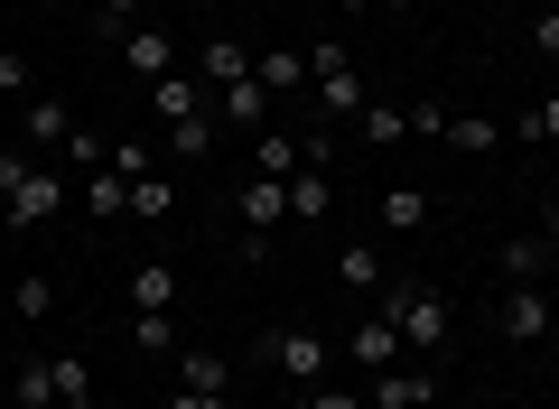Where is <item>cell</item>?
<instances>
[{
  "instance_id": "cell-22",
  "label": "cell",
  "mask_w": 559,
  "mask_h": 409,
  "mask_svg": "<svg viewBox=\"0 0 559 409\" xmlns=\"http://www.w3.org/2000/svg\"><path fill=\"white\" fill-rule=\"evenodd\" d=\"M373 215H382V233H419V224H429V195L419 187H382Z\"/></svg>"
},
{
  "instance_id": "cell-13",
  "label": "cell",
  "mask_w": 559,
  "mask_h": 409,
  "mask_svg": "<svg viewBox=\"0 0 559 409\" xmlns=\"http://www.w3.org/2000/svg\"><path fill=\"white\" fill-rule=\"evenodd\" d=\"M215 131H224V121H215V103H205L197 121H168V149L159 158H168V168H197V158L215 149Z\"/></svg>"
},
{
  "instance_id": "cell-37",
  "label": "cell",
  "mask_w": 559,
  "mask_h": 409,
  "mask_svg": "<svg viewBox=\"0 0 559 409\" xmlns=\"http://www.w3.org/2000/svg\"><path fill=\"white\" fill-rule=\"evenodd\" d=\"M308 409H364V400H355L345 382H308Z\"/></svg>"
},
{
  "instance_id": "cell-31",
  "label": "cell",
  "mask_w": 559,
  "mask_h": 409,
  "mask_svg": "<svg viewBox=\"0 0 559 409\" xmlns=\"http://www.w3.org/2000/svg\"><path fill=\"white\" fill-rule=\"evenodd\" d=\"M540 270H550V242H540V233L503 242V289H513V279H540Z\"/></svg>"
},
{
  "instance_id": "cell-12",
  "label": "cell",
  "mask_w": 559,
  "mask_h": 409,
  "mask_svg": "<svg viewBox=\"0 0 559 409\" xmlns=\"http://www.w3.org/2000/svg\"><path fill=\"white\" fill-rule=\"evenodd\" d=\"M215 121H234V131H271V94H261V75L224 84V94H215Z\"/></svg>"
},
{
  "instance_id": "cell-35",
  "label": "cell",
  "mask_w": 559,
  "mask_h": 409,
  "mask_svg": "<svg viewBox=\"0 0 559 409\" xmlns=\"http://www.w3.org/2000/svg\"><path fill=\"white\" fill-rule=\"evenodd\" d=\"M419 131H429V140H448V103H439V94H429V103H411V140H419Z\"/></svg>"
},
{
  "instance_id": "cell-15",
  "label": "cell",
  "mask_w": 559,
  "mask_h": 409,
  "mask_svg": "<svg viewBox=\"0 0 559 409\" xmlns=\"http://www.w3.org/2000/svg\"><path fill=\"white\" fill-rule=\"evenodd\" d=\"M66 131H75V121H66V103H47V94L20 103V140H28V149H66Z\"/></svg>"
},
{
  "instance_id": "cell-27",
  "label": "cell",
  "mask_w": 559,
  "mask_h": 409,
  "mask_svg": "<svg viewBox=\"0 0 559 409\" xmlns=\"http://www.w3.org/2000/svg\"><path fill=\"white\" fill-rule=\"evenodd\" d=\"M131 308H178V270H168V261H140L131 270Z\"/></svg>"
},
{
  "instance_id": "cell-38",
  "label": "cell",
  "mask_w": 559,
  "mask_h": 409,
  "mask_svg": "<svg viewBox=\"0 0 559 409\" xmlns=\"http://www.w3.org/2000/svg\"><path fill=\"white\" fill-rule=\"evenodd\" d=\"M0 94H10V103H28V57H0Z\"/></svg>"
},
{
  "instance_id": "cell-28",
  "label": "cell",
  "mask_w": 559,
  "mask_h": 409,
  "mask_svg": "<svg viewBox=\"0 0 559 409\" xmlns=\"http://www.w3.org/2000/svg\"><path fill=\"white\" fill-rule=\"evenodd\" d=\"M503 140V121H485V112H448V149H466V158H485Z\"/></svg>"
},
{
  "instance_id": "cell-43",
  "label": "cell",
  "mask_w": 559,
  "mask_h": 409,
  "mask_svg": "<svg viewBox=\"0 0 559 409\" xmlns=\"http://www.w3.org/2000/svg\"><path fill=\"white\" fill-rule=\"evenodd\" d=\"M373 10H419V0H373Z\"/></svg>"
},
{
  "instance_id": "cell-21",
  "label": "cell",
  "mask_w": 559,
  "mask_h": 409,
  "mask_svg": "<svg viewBox=\"0 0 559 409\" xmlns=\"http://www.w3.org/2000/svg\"><path fill=\"white\" fill-rule=\"evenodd\" d=\"M131 353H178V308H131Z\"/></svg>"
},
{
  "instance_id": "cell-23",
  "label": "cell",
  "mask_w": 559,
  "mask_h": 409,
  "mask_svg": "<svg viewBox=\"0 0 559 409\" xmlns=\"http://www.w3.org/2000/svg\"><path fill=\"white\" fill-rule=\"evenodd\" d=\"M178 390H224L234 400V363L224 353H178Z\"/></svg>"
},
{
  "instance_id": "cell-16",
  "label": "cell",
  "mask_w": 559,
  "mask_h": 409,
  "mask_svg": "<svg viewBox=\"0 0 559 409\" xmlns=\"http://www.w3.org/2000/svg\"><path fill=\"white\" fill-rule=\"evenodd\" d=\"M401 353H411V345H401L392 316H364V326H355V363H364V372H392Z\"/></svg>"
},
{
  "instance_id": "cell-24",
  "label": "cell",
  "mask_w": 559,
  "mask_h": 409,
  "mask_svg": "<svg viewBox=\"0 0 559 409\" xmlns=\"http://www.w3.org/2000/svg\"><path fill=\"white\" fill-rule=\"evenodd\" d=\"M57 363V409H103L94 400V372H84V353H47Z\"/></svg>"
},
{
  "instance_id": "cell-1",
  "label": "cell",
  "mask_w": 559,
  "mask_h": 409,
  "mask_svg": "<svg viewBox=\"0 0 559 409\" xmlns=\"http://www.w3.org/2000/svg\"><path fill=\"white\" fill-rule=\"evenodd\" d=\"M382 316L401 326V345H411V353H448V326H457L439 289H401V279H382Z\"/></svg>"
},
{
  "instance_id": "cell-34",
  "label": "cell",
  "mask_w": 559,
  "mask_h": 409,
  "mask_svg": "<svg viewBox=\"0 0 559 409\" xmlns=\"http://www.w3.org/2000/svg\"><path fill=\"white\" fill-rule=\"evenodd\" d=\"M513 131H522V140H559V94H550V103H532V112H522Z\"/></svg>"
},
{
  "instance_id": "cell-39",
  "label": "cell",
  "mask_w": 559,
  "mask_h": 409,
  "mask_svg": "<svg viewBox=\"0 0 559 409\" xmlns=\"http://www.w3.org/2000/svg\"><path fill=\"white\" fill-rule=\"evenodd\" d=\"M168 409H234V400H224V390H178Z\"/></svg>"
},
{
  "instance_id": "cell-9",
  "label": "cell",
  "mask_w": 559,
  "mask_h": 409,
  "mask_svg": "<svg viewBox=\"0 0 559 409\" xmlns=\"http://www.w3.org/2000/svg\"><path fill=\"white\" fill-rule=\"evenodd\" d=\"M178 65H187V57H178V38H168V28H150V20L131 28V75H140V84H159V75H178Z\"/></svg>"
},
{
  "instance_id": "cell-36",
  "label": "cell",
  "mask_w": 559,
  "mask_h": 409,
  "mask_svg": "<svg viewBox=\"0 0 559 409\" xmlns=\"http://www.w3.org/2000/svg\"><path fill=\"white\" fill-rule=\"evenodd\" d=\"M532 57H559V10H532Z\"/></svg>"
},
{
  "instance_id": "cell-11",
  "label": "cell",
  "mask_w": 559,
  "mask_h": 409,
  "mask_svg": "<svg viewBox=\"0 0 559 409\" xmlns=\"http://www.w3.org/2000/svg\"><path fill=\"white\" fill-rule=\"evenodd\" d=\"M299 168H308V140L299 131H261L252 140V177H280V187H289Z\"/></svg>"
},
{
  "instance_id": "cell-33",
  "label": "cell",
  "mask_w": 559,
  "mask_h": 409,
  "mask_svg": "<svg viewBox=\"0 0 559 409\" xmlns=\"http://www.w3.org/2000/svg\"><path fill=\"white\" fill-rule=\"evenodd\" d=\"M140 10H150V0H94V28H103V38H131Z\"/></svg>"
},
{
  "instance_id": "cell-8",
  "label": "cell",
  "mask_w": 559,
  "mask_h": 409,
  "mask_svg": "<svg viewBox=\"0 0 559 409\" xmlns=\"http://www.w3.org/2000/svg\"><path fill=\"white\" fill-rule=\"evenodd\" d=\"M280 215H289V187H280V177H242V195H234V224H242V233H271Z\"/></svg>"
},
{
  "instance_id": "cell-26",
  "label": "cell",
  "mask_w": 559,
  "mask_h": 409,
  "mask_svg": "<svg viewBox=\"0 0 559 409\" xmlns=\"http://www.w3.org/2000/svg\"><path fill=\"white\" fill-rule=\"evenodd\" d=\"M168 215H178V187H168V177L150 168V177L131 187V224H168Z\"/></svg>"
},
{
  "instance_id": "cell-10",
  "label": "cell",
  "mask_w": 559,
  "mask_h": 409,
  "mask_svg": "<svg viewBox=\"0 0 559 409\" xmlns=\"http://www.w3.org/2000/svg\"><path fill=\"white\" fill-rule=\"evenodd\" d=\"M57 316V270H20L10 279V326H47Z\"/></svg>"
},
{
  "instance_id": "cell-19",
  "label": "cell",
  "mask_w": 559,
  "mask_h": 409,
  "mask_svg": "<svg viewBox=\"0 0 559 409\" xmlns=\"http://www.w3.org/2000/svg\"><path fill=\"white\" fill-rule=\"evenodd\" d=\"M364 149H401V140H411V103H364Z\"/></svg>"
},
{
  "instance_id": "cell-5",
  "label": "cell",
  "mask_w": 559,
  "mask_h": 409,
  "mask_svg": "<svg viewBox=\"0 0 559 409\" xmlns=\"http://www.w3.org/2000/svg\"><path fill=\"white\" fill-rule=\"evenodd\" d=\"M373 409H439V363H392V372H373Z\"/></svg>"
},
{
  "instance_id": "cell-18",
  "label": "cell",
  "mask_w": 559,
  "mask_h": 409,
  "mask_svg": "<svg viewBox=\"0 0 559 409\" xmlns=\"http://www.w3.org/2000/svg\"><path fill=\"white\" fill-rule=\"evenodd\" d=\"M336 215V187H326V168H299L289 177V224H326Z\"/></svg>"
},
{
  "instance_id": "cell-40",
  "label": "cell",
  "mask_w": 559,
  "mask_h": 409,
  "mask_svg": "<svg viewBox=\"0 0 559 409\" xmlns=\"http://www.w3.org/2000/svg\"><path fill=\"white\" fill-rule=\"evenodd\" d=\"M540 242H559V195H550V205H540Z\"/></svg>"
},
{
  "instance_id": "cell-6",
  "label": "cell",
  "mask_w": 559,
  "mask_h": 409,
  "mask_svg": "<svg viewBox=\"0 0 559 409\" xmlns=\"http://www.w3.org/2000/svg\"><path fill=\"white\" fill-rule=\"evenodd\" d=\"M503 335H513V345H540V335H550V289H540V279H513V289H503Z\"/></svg>"
},
{
  "instance_id": "cell-44",
  "label": "cell",
  "mask_w": 559,
  "mask_h": 409,
  "mask_svg": "<svg viewBox=\"0 0 559 409\" xmlns=\"http://www.w3.org/2000/svg\"><path fill=\"white\" fill-rule=\"evenodd\" d=\"M0 326H10V289H0Z\"/></svg>"
},
{
  "instance_id": "cell-3",
  "label": "cell",
  "mask_w": 559,
  "mask_h": 409,
  "mask_svg": "<svg viewBox=\"0 0 559 409\" xmlns=\"http://www.w3.org/2000/svg\"><path fill=\"white\" fill-rule=\"evenodd\" d=\"M57 205H75V195H66V177H57V168H28V187L0 205V224H10V233H38Z\"/></svg>"
},
{
  "instance_id": "cell-17",
  "label": "cell",
  "mask_w": 559,
  "mask_h": 409,
  "mask_svg": "<svg viewBox=\"0 0 559 409\" xmlns=\"http://www.w3.org/2000/svg\"><path fill=\"white\" fill-rule=\"evenodd\" d=\"M252 75H261V94H299V84H308V47H271V57H252Z\"/></svg>"
},
{
  "instance_id": "cell-14",
  "label": "cell",
  "mask_w": 559,
  "mask_h": 409,
  "mask_svg": "<svg viewBox=\"0 0 559 409\" xmlns=\"http://www.w3.org/2000/svg\"><path fill=\"white\" fill-rule=\"evenodd\" d=\"M197 75H205V94H224V84H242V75H252V47H242V38H205Z\"/></svg>"
},
{
  "instance_id": "cell-29",
  "label": "cell",
  "mask_w": 559,
  "mask_h": 409,
  "mask_svg": "<svg viewBox=\"0 0 559 409\" xmlns=\"http://www.w3.org/2000/svg\"><path fill=\"white\" fill-rule=\"evenodd\" d=\"M84 215H103V224H112V215H131V187H121L112 168H94V177H84Z\"/></svg>"
},
{
  "instance_id": "cell-25",
  "label": "cell",
  "mask_w": 559,
  "mask_h": 409,
  "mask_svg": "<svg viewBox=\"0 0 559 409\" xmlns=\"http://www.w3.org/2000/svg\"><path fill=\"white\" fill-rule=\"evenodd\" d=\"M336 279H355V289H382V279H392V270H382V242H345V252H336Z\"/></svg>"
},
{
  "instance_id": "cell-41",
  "label": "cell",
  "mask_w": 559,
  "mask_h": 409,
  "mask_svg": "<svg viewBox=\"0 0 559 409\" xmlns=\"http://www.w3.org/2000/svg\"><path fill=\"white\" fill-rule=\"evenodd\" d=\"M187 10H197V20H215V10H224V0H187Z\"/></svg>"
},
{
  "instance_id": "cell-32",
  "label": "cell",
  "mask_w": 559,
  "mask_h": 409,
  "mask_svg": "<svg viewBox=\"0 0 559 409\" xmlns=\"http://www.w3.org/2000/svg\"><path fill=\"white\" fill-rule=\"evenodd\" d=\"M28 168H38V149H28V140H10V149H0V205L28 187Z\"/></svg>"
},
{
  "instance_id": "cell-30",
  "label": "cell",
  "mask_w": 559,
  "mask_h": 409,
  "mask_svg": "<svg viewBox=\"0 0 559 409\" xmlns=\"http://www.w3.org/2000/svg\"><path fill=\"white\" fill-rule=\"evenodd\" d=\"M103 168H112V177H121V187H140V177L159 168V149H150V140H140V131H131V140H112V158H103Z\"/></svg>"
},
{
  "instance_id": "cell-42",
  "label": "cell",
  "mask_w": 559,
  "mask_h": 409,
  "mask_svg": "<svg viewBox=\"0 0 559 409\" xmlns=\"http://www.w3.org/2000/svg\"><path fill=\"white\" fill-rule=\"evenodd\" d=\"M540 279H550V289H559V242H550V270H540Z\"/></svg>"
},
{
  "instance_id": "cell-4",
  "label": "cell",
  "mask_w": 559,
  "mask_h": 409,
  "mask_svg": "<svg viewBox=\"0 0 559 409\" xmlns=\"http://www.w3.org/2000/svg\"><path fill=\"white\" fill-rule=\"evenodd\" d=\"M261 353H271V372H280V382H299V390H308V382H326V345H318L308 326H280Z\"/></svg>"
},
{
  "instance_id": "cell-2",
  "label": "cell",
  "mask_w": 559,
  "mask_h": 409,
  "mask_svg": "<svg viewBox=\"0 0 559 409\" xmlns=\"http://www.w3.org/2000/svg\"><path fill=\"white\" fill-rule=\"evenodd\" d=\"M308 94H318V112H364V103H373V94H364V75H355V47H345V38H318V47H308Z\"/></svg>"
},
{
  "instance_id": "cell-20",
  "label": "cell",
  "mask_w": 559,
  "mask_h": 409,
  "mask_svg": "<svg viewBox=\"0 0 559 409\" xmlns=\"http://www.w3.org/2000/svg\"><path fill=\"white\" fill-rule=\"evenodd\" d=\"M10 400H20V409H47V400H57V363H47V353H20V372H10Z\"/></svg>"
},
{
  "instance_id": "cell-7",
  "label": "cell",
  "mask_w": 559,
  "mask_h": 409,
  "mask_svg": "<svg viewBox=\"0 0 559 409\" xmlns=\"http://www.w3.org/2000/svg\"><path fill=\"white\" fill-rule=\"evenodd\" d=\"M205 103H215V94H205V75H197V65H178V75H159V84H150V112H159V121H197Z\"/></svg>"
}]
</instances>
